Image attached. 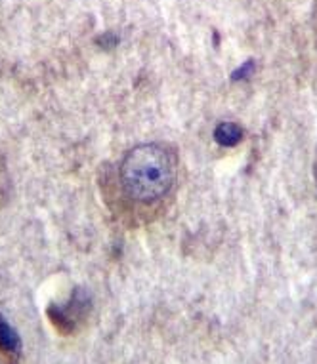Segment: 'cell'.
Listing matches in <instances>:
<instances>
[{
    "label": "cell",
    "mask_w": 317,
    "mask_h": 364,
    "mask_svg": "<svg viewBox=\"0 0 317 364\" xmlns=\"http://www.w3.org/2000/svg\"><path fill=\"white\" fill-rule=\"evenodd\" d=\"M316 179H317V168H316Z\"/></svg>",
    "instance_id": "8992f818"
},
{
    "label": "cell",
    "mask_w": 317,
    "mask_h": 364,
    "mask_svg": "<svg viewBox=\"0 0 317 364\" xmlns=\"http://www.w3.org/2000/svg\"><path fill=\"white\" fill-rule=\"evenodd\" d=\"M176 179V155L162 144L136 145L120 162V183L130 198L151 204L162 198Z\"/></svg>",
    "instance_id": "6da1fadb"
},
{
    "label": "cell",
    "mask_w": 317,
    "mask_h": 364,
    "mask_svg": "<svg viewBox=\"0 0 317 364\" xmlns=\"http://www.w3.org/2000/svg\"><path fill=\"white\" fill-rule=\"evenodd\" d=\"M214 138L222 147H235L243 139V128L235 122H220L216 126Z\"/></svg>",
    "instance_id": "277c9868"
},
{
    "label": "cell",
    "mask_w": 317,
    "mask_h": 364,
    "mask_svg": "<svg viewBox=\"0 0 317 364\" xmlns=\"http://www.w3.org/2000/svg\"><path fill=\"white\" fill-rule=\"evenodd\" d=\"M252 67H254V63H252V61H246L245 65H243V67H241V69H237V71L234 73V78H235V80H241V78L251 77Z\"/></svg>",
    "instance_id": "5b68a950"
},
{
    "label": "cell",
    "mask_w": 317,
    "mask_h": 364,
    "mask_svg": "<svg viewBox=\"0 0 317 364\" xmlns=\"http://www.w3.org/2000/svg\"><path fill=\"white\" fill-rule=\"evenodd\" d=\"M21 347L24 343L18 330L0 315V364H19Z\"/></svg>",
    "instance_id": "3957f363"
},
{
    "label": "cell",
    "mask_w": 317,
    "mask_h": 364,
    "mask_svg": "<svg viewBox=\"0 0 317 364\" xmlns=\"http://www.w3.org/2000/svg\"><path fill=\"white\" fill-rule=\"evenodd\" d=\"M88 307H90V301L88 298H86V294L75 292L73 294L71 301L67 304V307L50 304L46 313H48L50 323L54 324L61 334L67 336L75 332V326H77L78 321L84 316V311H88Z\"/></svg>",
    "instance_id": "7a4b0ae2"
}]
</instances>
